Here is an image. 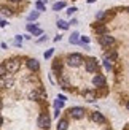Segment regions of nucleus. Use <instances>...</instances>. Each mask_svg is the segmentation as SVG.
I'll return each mask as SVG.
<instances>
[{
    "label": "nucleus",
    "mask_w": 129,
    "mask_h": 130,
    "mask_svg": "<svg viewBox=\"0 0 129 130\" xmlns=\"http://www.w3.org/2000/svg\"><path fill=\"white\" fill-rule=\"evenodd\" d=\"M83 62L85 60H83L81 54H69L67 56V63L70 65V67H80Z\"/></svg>",
    "instance_id": "1"
},
{
    "label": "nucleus",
    "mask_w": 129,
    "mask_h": 130,
    "mask_svg": "<svg viewBox=\"0 0 129 130\" xmlns=\"http://www.w3.org/2000/svg\"><path fill=\"white\" fill-rule=\"evenodd\" d=\"M99 43H100L104 48H110V46H113V44H115V38L110 37L108 34H102V35L99 37Z\"/></svg>",
    "instance_id": "2"
},
{
    "label": "nucleus",
    "mask_w": 129,
    "mask_h": 130,
    "mask_svg": "<svg viewBox=\"0 0 129 130\" xmlns=\"http://www.w3.org/2000/svg\"><path fill=\"white\" fill-rule=\"evenodd\" d=\"M5 68H6V73H16V71L19 70V62L16 59L8 60L5 63Z\"/></svg>",
    "instance_id": "3"
},
{
    "label": "nucleus",
    "mask_w": 129,
    "mask_h": 130,
    "mask_svg": "<svg viewBox=\"0 0 129 130\" xmlns=\"http://www.w3.org/2000/svg\"><path fill=\"white\" fill-rule=\"evenodd\" d=\"M70 114H72V118L75 119H81V118H85V109H83L81 106H73V108H70Z\"/></svg>",
    "instance_id": "4"
},
{
    "label": "nucleus",
    "mask_w": 129,
    "mask_h": 130,
    "mask_svg": "<svg viewBox=\"0 0 129 130\" xmlns=\"http://www.w3.org/2000/svg\"><path fill=\"white\" fill-rule=\"evenodd\" d=\"M49 122H51L49 116L48 114H42L40 118H38V127H40V128H48L49 127Z\"/></svg>",
    "instance_id": "5"
},
{
    "label": "nucleus",
    "mask_w": 129,
    "mask_h": 130,
    "mask_svg": "<svg viewBox=\"0 0 129 130\" xmlns=\"http://www.w3.org/2000/svg\"><path fill=\"white\" fill-rule=\"evenodd\" d=\"M85 65H86V71H89V73H94L96 70H97V60L96 59H88L86 62H85Z\"/></svg>",
    "instance_id": "6"
},
{
    "label": "nucleus",
    "mask_w": 129,
    "mask_h": 130,
    "mask_svg": "<svg viewBox=\"0 0 129 130\" xmlns=\"http://www.w3.org/2000/svg\"><path fill=\"white\" fill-rule=\"evenodd\" d=\"M13 86V79L8 75H3L0 76V89H5V87H11Z\"/></svg>",
    "instance_id": "7"
},
{
    "label": "nucleus",
    "mask_w": 129,
    "mask_h": 130,
    "mask_svg": "<svg viewBox=\"0 0 129 130\" xmlns=\"http://www.w3.org/2000/svg\"><path fill=\"white\" fill-rule=\"evenodd\" d=\"M93 83H94V86H97V87H105V76L104 75H96Z\"/></svg>",
    "instance_id": "8"
},
{
    "label": "nucleus",
    "mask_w": 129,
    "mask_h": 130,
    "mask_svg": "<svg viewBox=\"0 0 129 130\" xmlns=\"http://www.w3.org/2000/svg\"><path fill=\"white\" fill-rule=\"evenodd\" d=\"M27 67H29V70H32V71H37L38 68H40V63H38L37 59H29V60H27Z\"/></svg>",
    "instance_id": "9"
},
{
    "label": "nucleus",
    "mask_w": 129,
    "mask_h": 130,
    "mask_svg": "<svg viewBox=\"0 0 129 130\" xmlns=\"http://www.w3.org/2000/svg\"><path fill=\"white\" fill-rule=\"evenodd\" d=\"M29 99L30 100H42L43 99V92L42 90H32L29 94Z\"/></svg>",
    "instance_id": "10"
},
{
    "label": "nucleus",
    "mask_w": 129,
    "mask_h": 130,
    "mask_svg": "<svg viewBox=\"0 0 129 130\" xmlns=\"http://www.w3.org/2000/svg\"><path fill=\"white\" fill-rule=\"evenodd\" d=\"M27 30L30 32V34H34V35H42L43 34L42 29H38L35 24H27Z\"/></svg>",
    "instance_id": "11"
},
{
    "label": "nucleus",
    "mask_w": 129,
    "mask_h": 130,
    "mask_svg": "<svg viewBox=\"0 0 129 130\" xmlns=\"http://www.w3.org/2000/svg\"><path fill=\"white\" fill-rule=\"evenodd\" d=\"M93 121H94V122H99V124H105V118H104L100 113H97V111L93 113Z\"/></svg>",
    "instance_id": "12"
},
{
    "label": "nucleus",
    "mask_w": 129,
    "mask_h": 130,
    "mask_svg": "<svg viewBox=\"0 0 129 130\" xmlns=\"http://www.w3.org/2000/svg\"><path fill=\"white\" fill-rule=\"evenodd\" d=\"M67 128H69V122H67L66 119H61L59 122H57L56 130H67Z\"/></svg>",
    "instance_id": "13"
},
{
    "label": "nucleus",
    "mask_w": 129,
    "mask_h": 130,
    "mask_svg": "<svg viewBox=\"0 0 129 130\" xmlns=\"http://www.w3.org/2000/svg\"><path fill=\"white\" fill-rule=\"evenodd\" d=\"M69 41L72 43V44H76V43H80V35L76 34V32H73V34L70 35V38H69Z\"/></svg>",
    "instance_id": "14"
},
{
    "label": "nucleus",
    "mask_w": 129,
    "mask_h": 130,
    "mask_svg": "<svg viewBox=\"0 0 129 130\" xmlns=\"http://www.w3.org/2000/svg\"><path fill=\"white\" fill-rule=\"evenodd\" d=\"M38 16H40V11H32L30 14L27 16L29 21H35V19H38Z\"/></svg>",
    "instance_id": "15"
},
{
    "label": "nucleus",
    "mask_w": 129,
    "mask_h": 130,
    "mask_svg": "<svg viewBox=\"0 0 129 130\" xmlns=\"http://www.w3.org/2000/svg\"><path fill=\"white\" fill-rule=\"evenodd\" d=\"M57 27H61L62 30H67V29H69V22L62 21V19H59V21H57Z\"/></svg>",
    "instance_id": "16"
},
{
    "label": "nucleus",
    "mask_w": 129,
    "mask_h": 130,
    "mask_svg": "<svg viewBox=\"0 0 129 130\" xmlns=\"http://www.w3.org/2000/svg\"><path fill=\"white\" fill-rule=\"evenodd\" d=\"M62 106H64V100H62V99H59V97H57V100L54 102V108H56V109H61Z\"/></svg>",
    "instance_id": "17"
},
{
    "label": "nucleus",
    "mask_w": 129,
    "mask_h": 130,
    "mask_svg": "<svg viewBox=\"0 0 129 130\" xmlns=\"http://www.w3.org/2000/svg\"><path fill=\"white\" fill-rule=\"evenodd\" d=\"M64 6H66V3H64V2H57V3L53 5V10H54V11H59V10L64 8Z\"/></svg>",
    "instance_id": "18"
},
{
    "label": "nucleus",
    "mask_w": 129,
    "mask_h": 130,
    "mask_svg": "<svg viewBox=\"0 0 129 130\" xmlns=\"http://www.w3.org/2000/svg\"><path fill=\"white\" fill-rule=\"evenodd\" d=\"M0 13H2L3 16H11V14H13V11H11L10 8H6V6H3V8L0 10Z\"/></svg>",
    "instance_id": "19"
},
{
    "label": "nucleus",
    "mask_w": 129,
    "mask_h": 130,
    "mask_svg": "<svg viewBox=\"0 0 129 130\" xmlns=\"http://www.w3.org/2000/svg\"><path fill=\"white\" fill-rule=\"evenodd\" d=\"M104 18H105V11H97L96 13V19H97V21H102Z\"/></svg>",
    "instance_id": "20"
},
{
    "label": "nucleus",
    "mask_w": 129,
    "mask_h": 130,
    "mask_svg": "<svg viewBox=\"0 0 129 130\" xmlns=\"http://www.w3.org/2000/svg\"><path fill=\"white\" fill-rule=\"evenodd\" d=\"M104 67L107 70H112V63H110V59H108V57H105V59H104Z\"/></svg>",
    "instance_id": "21"
},
{
    "label": "nucleus",
    "mask_w": 129,
    "mask_h": 130,
    "mask_svg": "<svg viewBox=\"0 0 129 130\" xmlns=\"http://www.w3.org/2000/svg\"><path fill=\"white\" fill-rule=\"evenodd\" d=\"M86 100H88V102H94V100H96V95H94L93 92H86Z\"/></svg>",
    "instance_id": "22"
},
{
    "label": "nucleus",
    "mask_w": 129,
    "mask_h": 130,
    "mask_svg": "<svg viewBox=\"0 0 129 130\" xmlns=\"http://www.w3.org/2000/svg\"><path fill=\"white\" fill-rule=\"evenodd\" d=\"M21 43H22V35H16V38H15V44H16V46H21Z\"/></svg>",
    "instance_id": "23"
},
{
    "label": "nucleus",
    "mask_w": 129,
    "mask_h": 130,
    "mask_svg": "<svg viewBox=\"0 0 129 130\" xmlns=\"http://www.w3.org/2000/svg\"><path fill=\"white\" fill-rule=\"evenodd\" d=\"M35 6H37V11H45V5H43V2H37Z\"/></svg>",
    "instance_id": "24"
},
{
    "label": "nucleus",
    "mask_w": 129,
    "mask_h": 130,
    "mask_svg": "<svg viewBox=\"0 0 129 130\" xmlns=\"http://www.w3.org/2000/svg\"><path fill=\"white\" fill-rule=\"evenodd\" d=\"M53 53H54V49H48L46 53H45V59H49V57L53 56Z\"/></svg>",
    "instance_id": "25"
},
{
    "label": "nucleus",
    "mask_w": 129,
    "mask_h": 130,
    "mask_svg": "<svg viewBox=\"0 0 129 130\" xmlns=\"http://www.w3.org/2000/svg\"><path fill=\"white\" fill-rule=\"evenodd\" d=\"M6 75V68H5V65H0V76H3Z\"/></svg>",
    "instance_id": "26"
},
{
    "label": "nucleus",
    "mask_w": 129,
    "mask_h": 130,
    "mask_svg": "<svg viewBox=\"0 0 129 130\" xmlns=\"http://www.w3.org/2000/svg\"><path fill=\"white\" fill-rule=\"evenodd\" d=\"M75 11H76V8H75V6H72V8H69V10H67V14H69V16H72Z\"/></svg>",
    "instance_id": "27"
},
{
    "label": "nucleus",
    "mask_w": 129,
    "mask_h": 130,
    "mask_svg": "<svg viewBox=\"0 0 129 130\" xmlns=\"http://www.w3.org/2000/svg\"><path fill=\"white\" fill-rule=\"evenodd\" d=\"M96 30H97V34H105V27H97V29H96Z\"/></svg>",
    "instance_id": "28"
},
{
    "label": "nucleus",
    "mask_w": 129,
    "mask_h": 130,
    "mask_svg": "<svg viewBox=\"0 0 129 130\" xmlns=\"http://www.w3.org/2000/svg\"><path fill=\"white\" fill-rule=\"evenodd\" d=\"M80 41H81V43H86V44H88V43H89V38H88V37H81V38H80Z\"/></svg>",
    "instance_id": "29"
},
{
    "label": "nucleus",
    "mask_w": 129,
    "mask_h": 130,
    "mask_svg": "<svg viewBox=\"0 0 129 130\" xmlns=\"http://www.w3.org/2000/svg\"><path fill=\"white\" fill-rule=\"evenodd\" d=\"M61 38H62L61 35H57V37H54V41H61Z\"/></svg>",
    "instance_id": "30"
},
{
    "label": "nucleus",
    "mask_w": 129,
    "mask_h": 130,
    "mask_svg": "<svg viewBox=\"0 0 129 130\" xmlns=\"http://www.w3.org/2000/svg\"><path fill=\"white\" fill-rule=\"evenodd\" d=\"M6 25V21H0V27H5Z\"/></svg>",
    "instance_id": "31"
},
{
    "label": "nucleus",
    "mask_w": 129,
    "mask_h": 130,
    "mask_svg": "<svg viewBox=\"0 0 129 130\" xmlns=\"http://www.w3.org/2000/svg\"><path fill=\"white\" fill-rule=\"evenodd\" d=\"M10 2H13V3H18V2H21V0H10Z\"/></svg>",
    "instance_id": "32"
},
{
    "label": "nucleus",
    "mask_w": 129,
    "mask_h": 130,
    "mask_svg": "<svg viewBox=\"0 0 129 130\" xmlns=\"http://www.w3.org/2000/svg\"><path fill=\"white\" fill-rule=\"evenodd\" d=\"M2 124H3V119H2V118H0V125H2Z\"/></svg>",
    "instance_id": "33"
},
{
    "label": "nucleus",
    "mask_w": 129,
    "mask_h": 130,
    "mask_svg": "<svg viewBox=\"0 0 129 130\" xmlns=\"http://www.w3.org/2000/svg\"><path fill=\"white\" fill-rule=\"evenodd\" d=\"M0 109H2V100H0Z\"/></svg>",
    "instance_id": "34"
},
{
    "label": "nucleus",
    "mask_w": 129,
    "mask_h": 130,
    "mask_svg": "<svg viewBox=\"0 0 129 130\" xmlns=\"http://www.w3.org/2000/svg\"><path fill=\"white\" fill-rule=\"evenodd\" d=\"M40 2H43V3H45V2H48V0H40Z\"/></svg>",
    "instance_id": "35"
},
{
    "label": "nucleus",
    "mask_w": 129,
    "mask_h": 130,
    "mask_svg": "<svg viewBox=\"0 0 129 130\" xmlns=\"http://www.w3.org/2000/svg\"><path fill=\"white\" fill-rule=\"evenodd\" d=\"M127 109H129V102H127Z\"/></svg>",
    "instance_id": "36"
},
{
    "label": "nucleus",
    "mask_w": 129,
    "mask_h": 130,
    "mask_svg": "<svg viewBox=\"0 0 129 130\" xmlns=\"http://www.w3.org/2000/svg\"><path fill=\"white\" fill-rule=\"evenodd\" d=\"M127 11H129V8H127Z\"/></svg>",
    "instance_id": "37"
}]
</instances>
